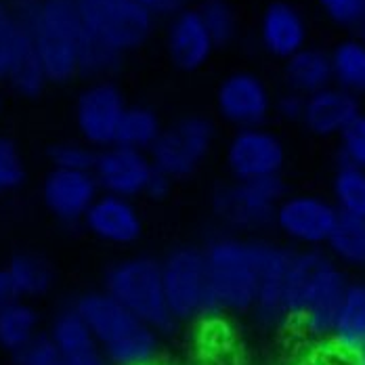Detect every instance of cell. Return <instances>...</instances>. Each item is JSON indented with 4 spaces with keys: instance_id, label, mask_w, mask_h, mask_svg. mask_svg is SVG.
<instances>
[{
    "instance_id": "obj_40",
    "label": "cell",
    "mask_w": 365,
    "mask_h": 365,
    "mask_svg": "<svg viewBox=\"0 0 365 365\" xmlns=\"http://www.w3.org/2000/svg\"><path fill=\"white\" fill-rule=\"evenodd\" d=\"M304 101H307L304 95H298V93H294V91H288V93H284L277 101H273V111H275L282 120L300 122V120H302V113H304Z\"/></svg>"
},
{
    "instance_id": "obj_6",
    "label": "cell",
    "mask_w": 365,
    "mask_h": 365,
    "mask_svg": "<svg viewBox=\"0 0 365 365\" xmlns=\"http://www.w3.org/2000/svg\"><path fill=\"white\" fill-rule=\"evenodd\" d=\"M162 286L177 326L182 322L217 315L202 246H177L160 258Z\"/></svg>"
},
{
    "instance_id": "obj_4",
    "label": "cell",
    "mask_w": 365,
    "mask_h": 365,
    "mask_svg": "<svg viewBox=\"0 0 365 365\" xmlns=\"http://www.w3.org/2000/svg\"><path fill=\"white\" fill-rule=\"evenodd\" d=\"M288 195L282 177L258 181H227L212 191L210 210L220 227L233 235H248L273 225L277 206Z\"/></svg>"
},
{
    "instance_id": "obj_44",
    "label": "cell",
    "mask_w": 365,
    "mask_h": 365,
    "mask_svg": "<svg viewBox=\"0 0 365 365\" xmlns=\"http://www.w3.org/2000/svg\"><path fill=\"white\" fill-rule=\"evenodd\" d=\"M357 359H359V364L365 365V344H364V349L359 351V355H357Z\"/></svg>"
},
{
    "instance_id": "obj_22",
    "label": "cell",
    "mask_w": 365,
    "mask_h": 365,
    "mask_svg": "<svg viewBox=\"0 0 365 365\" xmlns=\"http://www.w3.org/2000/svg\"><path fill=\"white\" fill-rule=\"evenodd\" d=\"M328 340L351 355H359L365 344V284L349 282L338 307Z\"/></svg>"
},
{
    "instance_id": "obj_20",
    "label": "cell",
    "mask_w": 365,
    "mask_h": 365,
    "mask_svg": "<svg viewBox=\"0 0 365 365\" xmlns=\"http://www.w3.org/2000/svg\"><path fill=\"white\" fill-rule=\"evenodd\" d=\"M48 336L53 338L63 365H110L93 331L76 313L72 302L55 315Z\"/></svg>"
},
{
    "instance_id": "obj_1",
    "label": "cell",
    "mask_w": 365,
    "mask_h": 365,
    "mask_svg": "<svg viewBox=\"0 0 365 365\" xmlns=\"http://www.w3.org/2000/svg\"><path fill=\"white\" fill-rule=\"evenodd\" d=\"M72 307L93 331L110 365H151L155 361L160 334L106 290L80 294Z\"/></svg>"
},
{
    "instance_id": "obj_11",
    "label": "cell",
    "mask_w": 365,
    "mask_h": 365,
    "mask_svg": "<svg viewBox=\"0 0 365 365\" xmlns=\"http://www.w3.org/2000/svg\"><path fill=\"white\" fill-rule=\"evenodd\" d=\"M340 212L336 206L315 193L286 195L277 206L273 225L300 248H322Z\"/></svg>"
},
{
    "instance_id": "obj_30",
    "label": "cell",
    "mask_w": 365,
    "mask_h": 365,
    "mask_svg": "<svg viewBox=\"0 0 365 365\" xmlns=\"http://www.w3.org/2000/svg\"><path fill=\"white\" fill-rule=\"evenodd\" d=\"M334 206L340 215L365 219V170L338 162L331 179Z\"/></svg>"
},
{
    "instance_id": "obj_33",
    "label": "cell",
    "mask_w": 365,
    "mask_h": 365,
    "mask_svg": "<svg viewBox=\"0 0 365 365\" xmlns=\"http://www.w3.org/2000/svg\"><path fill=\"white\" fill-rule=\"evenodd\" d=\"M6 84L17 95L28 97V99H34L38 95H42V91L51 82H48V76L44 72V68H42L40 57L36 55V48L13 68V72L9 73V78H6Z\"/></svg>"
},
{
    "instance_id": "obj_28",
    "label": "cell",
    "mask_w": 365,
    "mask_h": 365,
    "mask_svg": "<svg viewBox=\"0 0 365 365\" xmlns=\"http://www.w3.org/2000/svg\"><path fill=\"white\" fill-rule=\"evenodd\" d=\"M34 51L32 32L19 24L6 0H0V80L6 82L13 68Z\"/></svg>"
},
{
    "instance_id": "obj_35",
    "label": "cell",
    "mask_w": 365,
    "mask_h": 365,
    "mask_svg": "<svg viewBox=\"0 0 365 365\" xmlns=\"http://www.w3.org/2000/svg\"><path fill=\"white\" fill-rule=\"evenodd\" d=\"M28 179V168L17 143L0 137V195L19 189Z\"/></svg>"
},
{
    "instance_id": "obj_16",
    "label": "cell",
    "mask_w": 365,
    "mask_h": 365,
    "mask_svg": "<svg viewBox=\"0 0 365 365\" xmlns=\"http://www.w3.org/2000/svg\"><path fill=\"white\" fill-rule=\"evenodd\" d=\"M82 227L108 246L128 248L143 235V217L133 200L99 193L82 220Z\"/></svg>"
},
{
    "instance_id": "obj_36",
    "label": "cell",
    "mask_w": 365,
    "mask_h": 365,
    "mask_svg": "<svg viewBox=\"0 0 365 365\" xmlns=\"http://www.w3.org/2000/svg\"><path fill=\"white\" fill-rule=\"evenodd\" d=\"M329 19L365 40V0H317Z\"/></svg>"
},
{
    "instance_id": "obj_12",
    "label": "cell",
    "mask_w": 365,
    "mask_h": 365,
    "mask_svg": "<svg viewBox=\"0 0 365 365\" xmlns=\"http://www.w3.org/2000/svg\"><path fill=\"white\" fill-rule=\"evenodd\" d=\"M153 173L155 166L149 153L115 143L99 149L93 166V177L101 193L126 197L133 202L137 197H145V189Z\"/></svg>"
},
{
    "instance_id": "obj_38",
    "label": "cell",
    "mask_w": 365,
    "mask_h": 365,
    "mask_svg": "<svg viewBox=\"0 0 365 365\" xmlns=\"http://www.w3.org/2000/svg\"><path fill=\"white\" fill-rule=\"evenodd\" d=\"M15 365H63L61 355L48 336V331L36 334L24 349H19L15 355H11Z\"/></svg>"
},
{
    "instance_id": "obj_29",
    "label": "cell",
    "mask_w": 365,
    "mask_h": 365,
    "mask_svg": "<svg viewBox=\"0 0 365 365\" xmlns=\"http://www.w3.org/2000/svg\"><path fill=\"white\" fill-rule=\"evenodd\" d=\"M326 246L331 260L349 267H365V219L340 215Z\"/></svg>"
},
{
    "instance_id": "obj_2",
    "label": "cell",
    "mask_w": 365,
    "mask_h": 365,
    "mask_svg": "<svg viewBox=\"0 0 365 365\" xmlns=\"http://www.w3.org/2000/svg\"><path fill=\"white\" fill-rule=\"evenodd\" d=\"M262 244L264 240L220 233L202 246L217 315L250 313L255 309Z\"/></svg>"
},
{
    "instance_id": "obj_37",
    "label": "cell",
    "mask_w": 365,
    "mask_h": 365,
    "mask_svg": "<svg viewBox=\"0 0 365 365\" xmlns=\"http://www.w3.org/2000/svg\"><path fill=\"white\" fill-rule=\"evenodd\" d=\"M338 139H340L338 162L365 170V113H359Z\"/></svg>"
},
{
    "instance_id": "obj_7",
    "label": "cell",
    "mask_w": 365,
    "mask_h": 365,
    "mask_svg": "<svg viewBox=\"0 0 365 365\" xmlns=\"http://www.w3.org/2000/svg\"><path fill=\"white\" fill-rule=\"evenodd\" d=\"M217 143V124L202 113H187L162 128L149 158L158 173L173 182L191 179L210 158Z\"/></svg>"
},
{
    "instance_id": "obj_23",
    "label": "cell",
    "mask_w": 365,
    "mask_h": 365,
    "mask_svg": "<svg viewBox=\"0 0 365 365\" xmlns=\"http://www.w3.org/2000/svg\"><path fill=\"white\" fill-rule=\"evenodd\" d=\"M284 78H286L288 91H294L304 97L328 88L334 84L329 53L322 48H313V46L300 48L290 59H286Z\"/></svg>"
},
{
    "instance_id": "obj_10",
    "label": "cell",
    "mask_w": 365,
    "mask_h": 365,
    "mask_svg": "<svg viewBox=\"0 0 365 365\" xmlns=\"http://www.w3.org/2000/svg\"><path fill=\"white\" fill-rule=\"evenodd\" d=\"M122 91L111 80H95L80 91L73 108V120L80 141L97 151L115 143L120 118L126 110Z\"/></svg>"
},
{
    "instance_id": "obj_27",
    "label": "cell",
    "mask_w": 365,
    "mask_h": 365,
    "mask_svg": "<svg viewBox=\"0 0 365 365\" xmlns=\"http://www.w3.org/2000/svg\"><path fill=\"white\" fill-rule=\"evenodd\" d=\"M331 78L334 86L359 95L365 93V40H342L331 53Z\"/></svg>"
},
{
    "instance_id": "obj_8",
    "label": "cell",
    "mask_w": 365,
    "mask_h": 365,
    "mask_svg": "<svg viewBox=\"0 0 365 365\" xmlns=\"http://www.w3.org/2000/svg\"><path fill=\"white\" fill-rule=\"evenodd\" d=\"M84 32L99 38L120 55L145 44L155 15L137 0H73Z\"/></svg>"
},
{
    "instance_id": "obj_3",
    "label": "cell",
    "mask_w": 365,
    "mask_h": 365,
    "mask_svg": "<svg viewBox=\"0 0 365 365\" xmlns=\"http://www.w3.org/2000/svg\"><path fill=\"white\" fill-rule=\"evenodd\" d=\"M101 290H106L160 336L177 328L162 286L160 258L133 255L111 262L103 275Z\"/></svg>"
},
{
    "instance_id": "obj_14",
    "label": "cell",
    "mask_w": 365,
    "mask_h": 365,
    "mask_svg": "<svg viewBox=\"0 0 365 365\" xmlns=\"http://www.w3.org/2000/svg\"><path fill=\"white\" fill-rule=\"evenodd\" d=\"M217 111L235 130L264 126L273 111L267 84L252 72L229 73L217 88Z\"/></svg>"
},
{
    "instance_id": "obj_9",
    "label": "cell",
    "mask_w": 365,
    "mask_h": 365,
    "mask_svg": "<svg viewBox=\"0 0 365 365\" xmlns=\"http://www.w3.org/2000/svg\"><path fill=\"white\" fill-rule=\"evenodd\" d=\"M225 166L233 181H258L282 177L286 147L264 126L235 130L225 149Z\"/></svg>"
},
{
    "instance_id": "obj_42",
    "label": "cell",
    "mask_w": 365,
    "mask_h": 365,
    "mask_svg": "<svg viewBox=\"0 0 365 365\" xmlns=\"http://www.w3.org/2000/svg\"><path fill=\"white\" fill-rule=\"evenodd\" d=\"M137 2H141L153 15H168V17H173L175 13L187 6V0H137Z\"/></svg>"
},
{
    "instance_id": "obj_21",
    "label": "cell",
    "mask_w": 365,
    "mask_h": 365,
    "mask_svg": "<svg viewBox=\"0 0 365 365\" xmlns=\"http://www.w3.org/2000/svg\"><path fill=\"white\" fill-rule=\"evenodd\" d=\"M260 42L267 53L290 59L307 46V21L300 11L284 0L271 2L260 17Z\"/></svg>"
},
{
    "instance_id": "obj_26",
    "label": "cell",
    "mask_w": 365,
    "mask_h": 365,
    "mask_svg": "<svg viewBox=\"0 0 365 365\" xmlns=\"http://www.w3.org/2000/svg\"><path fill=\"white\" fill-rule=\"evenodd\" d=\"M162 128L164 124L155 110L147 106H126L118 124L115 145L149 153L158 137L162 135Z\"/></svg>"
},
{
    "instance_id": "obj_15",
    "label": "cell",
    "mask_w": 365,
    "mask_h": 365,
    "mask_svg": "<svg viewBox=\"0 0 365 365\" xmlns=\"http://www.w3.org/2000/svg\"><path fill=\"white\" fill-rule=\"evenodd\" d=\"M93 173L51 168L42 181V204L48 215L63 225H82L88 208L99 197Z\"/></svg>"
},
{
    "instance_id": "obj_31",
    "label": "cell",
    "mask_w": 365,
    "mask_h": 365,
    "mask_svg": "<svg viewBox=\"0 0 365 365\" xmlns=\"http://www.w3.org/2000/svg\"><path fill=\"white\" fill-rule=\"evenodd\" d=\"M122 59H124V55L113 51L99 38L91 36L82 28L80 48H78V76L88 78L91 82L108 80L110 76L120 70Z\"/></svg>"
},
{
    "instance_id": "obj_19",
    "label": "cell",
    "mask_w": 365,
    "mask_h": 365,
    "mask_svg": "<svg viewBox=\"0 0 365 365\" xmlns=\"http://www.w3.org/2000/svg\"><path fill=\"white\" fill-rule=\"evenodd\" d=\"M359 113L357 97L331 84L307 97L300 124L315 137H340Z\"/></svg>"
},
{
    "instance_id": "obj_25",
    "label": "cell",
    "mask_w": 365,
    "mask_h": 365,
    "mask_svg": "<svg viewBox=\"0 0 365 365\" xmlns=\"http://www.w3.org/2000/svg\"><path fill=\"white\" fill-rule=\"evenodd\" d=\"M36 334H40V317L32 302L13 300L0 309V349L15 355Z\"/></svg>"
},
{
    "instance_id": "obj_17",
    "label": "cell",
    "mask_w": 365,
    "mask_h": 365,
    "mask_svg": "<svg viewBox=\"0 0 365 365\" xmlns=\"http://www.w3.org/2000/svg\"><path fill=\"white\" fill-rule=\"evenodd\" d=\"M215 42L208 34L197 9L185 6L170 17V26L166 32V51L173 66L181 72L202 70L212 53Z\"/></svg>"
},
{
    "instance_id": "obj_18",
    "label": "cell",
    "mask_w": 365,
    "mask_h": 365,
    "mask_svg": "<svg viewBox=\"0 0 365 365\" xmlns=\"http://www.w3.org/2000/svg\"><path fill=\"white\" fill-rule=\"evenodd\" d=\"M292 248L264 242L260 256V277L252 313L262 326L286 324L284 311V277Z\"/></svg>"
},
{
    "instance_id": "obj_34",
    "label": "cell",
    "mask_w": 365,
    "mask_h": 365,
    "mask_svg": "<svg viewBox=\"0 0 365 365\" xmlns=\"http://www.w3.org/2000/svg\"><path fill=\"white\" fill-rule=\"evenodd\" d=\"M95 158H97V149L86 145L84 141H59L48 147L51 168H59V170L93 173Z\"/></svg>"
},
{
    "instance_id": "obj_5",
    "label": "cell",
    "mask_w": 365,
    "mask_h": 365,
    "mask_svg": "<svg viewBox=\"0 0 365 365\" xmlns=\"http://www.w3.org/2000/svg\"><path fill=\"white\" fill-rule=\"evenodd\" d=\"M82 21L73 0H42L32 42L42 68L53 84H66L78 76V48Z\"/></svg>"
},
{
    "instance_id": "obj_32",
    "label": "cell",
    "mask_w": 365,
    "mask_h": 365,
    "mask_svg": "<svg viewBox=\"0 0 365 365\" xmlns=\"http://www.w3.org/2000/svg\"><path fill=\"white\" fill-rule=\"evenodd\" d=\"M197 13L215 46H227L237 36V15L229 0H202Z\"/></svg>"
},
{
    "instance_id": "obj_43",
    "label": "cell",
    "mask_w": 365,
    "mask_h": 365,
    "mask_svg": "<svg viewBox=\"0 0 365 365\" xmlns=\"http://www.w3.org/2000/svg\"><path fill=\"white\" fill-rule=\"evenodd\" d=\"M13 300H19V298H17V292H15V288H13V282H11V277H9L6 269L0 267V309L6 307V304L13 302Z\"/></svg>"
},
{
    "instance_id": "obj_13",
    "label": "cell",
    "mask_w": 365,
    "mask_h": 365,
    "mask_svg": "<svg viewBox=\"0 0 365 365\" xmlns=\"http://www.w3.org/2000/svg\"><path fill=\"white\" fill-rule=\"evenodd\" d=\"M346 286L349 279L344 271L338 267L336 260H331V256L324 252L319 264L311 275L309 288L302 300V311L296 324H300L311 336L328 340Z\"/></svg>"
},
{
    "instance_id": "obj_24",
    "label": "cell",
    "mask_w": 365,
    "mask_h": 365,
    "mask_svg": "<svg viewBox=\"0 0 365 365\" xmlns=\"http://www.w3.org/2000/svg\"><path fill=\"white\" fill-rule=\"evenodd\" d=\"M19 300H34L51 292L55 286L53 264L38 252H17L4 264Z\"/></svg>"
},
{
    "instance_id": "obj_41",
    "label": "cell",
    "mask_w": 365,
    "mask_h": 365,
    "mask_svg": "<svg viewBox=\"0 0 365 365\" xmlns=\"http://www.w3.org/2000/svg\"><path fill=\"white\" fill-rule=\"evenodd\" d=\"M173 185H175V182L170 181L166 175H162V173L155 170L153 177L149 179V185H147L145 197L147 200H153V202H162V200H166V197L170 195Z\"/></svg>"
},
{
    "instance_id": "obj_39",
    "label": "cell",
    "mask_w": 365,
    "mask_h": 365,
    "mask_svg": "<svg viewBox=\"0 0 365 365\" xmlns=\"http://www.w3.org/2000/svg\"><path fill=\"white\" fill-rule=\"evenodd\" d=\"M298 365H361L359 359L346 351H342L340 346H336L331 340H324L322 344H317L302 361Z\"/></svg>"
}]
</instances>
